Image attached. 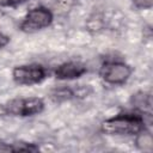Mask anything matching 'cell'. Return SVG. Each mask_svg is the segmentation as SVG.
Wrapping results in <instances>:
<instances>
[{
	"instance_id": "obj_1",
	"label": "cell",
	"mask_w": 153,
	"mask_h": 153,
	"mask_svg": "<svg viewBox=\"0 0 153 153\" xmlns=\"http://www.w3.org/2000/svg\"><path fill=\"white\" fill-rule=\"evenodd\" d=\"M145 114L140 111L131 112H120L115 116H111L104 120L100 124V130L106 135L116 136H136L140 133L147 130V122Z\"/></svg>"
},
{
	"instance_id": "obj_2",
	"label": "cell",
	"mask_w": 153,
	"mask_h": 153,
	"mask_svg": "<svg viewBox=\"0 0 153 153\" xmlns=\"http://www.w3.org/2000/svg\"><path fill=\"white\" fill-rule=\"evenodd\" d=\"M45 108L44 99L41 97H24L8 100L6 104L0 105V115L30 117L41 114Z\"/></svg>"
},
{
	"instance_id": "obj_3",
	"label": "cell",
	"mask_w": 153,
	"mask_h": 153,
	"mask_svg": "<svg viewBox=\"0 0 153 153\" xmlns=\"http://www.w3.org/2000/svg\"><path fill=\"white\" fill-rule=\"evenodd\" d=\"M54 22L53 12L45 6L30 8L19 24V30L25 33H35L49 27Z\"/></svg>"
},
{
	"instance_id": "obj_4",
	"label": "cell",
	"mask_w": 153,
	"mask_h": 153,
	"mask_svg": "<svg viewBox=\"0 0 153 153\" xmlns=\"http://www.w3.org/2000/svg\"><path fill=\"white\" fill-rule=\"evenodd\" d=\"M133 71V67L123 61H105L99 68V76L109 85H123L129 80Z\"/></svg>"
},
{
	"instance_id": "obj_5",
	"label": "cell",
	"mask_w": 153,
	"mask_h": 153,
	"mask_svg": "<svg viewBox=\"0 0 153 153\" xmlns=\"http://www.w3.org/2000/svg\"><path fill=\"white\" fill-rule=\"evenodd\" d=\"M47 76V68L38 63L20 65L12 69V79L19 86H32L41 84Z\"/></svg>"
},
{
	"instance_id": "obj_6",
	"label": "cell",
	"mask_w": 153,
	"mask_h": 153,
	"mask_svg": "<svg viewBox=\"0 0 153 153\" xmlns=\"http://www.w3.org/2000/svg\"><path fill=\"white\" fill-rule=\"evenodd\" d=\"M87 73V68L79 61H66L54 69V76L57 80H74Z\"/></svg>"
},
{
	"instance_id": "obj_7",
	"label": "cell",
	"mask_w": 153,
	"mask_h": 153,
	"mask_svg": "<svg viewBox=\"0 0 153 153\" xmlns=\"http://www.w3.org/2000/svg\"><path fill=\"white\" fill-rule=\"evenodd\" d=\"M39 147L31 142H14L0 143V152H37Z\"/></svg>"
},
{
	"instance_id": "obj_8",
	"label": "cell",
	"mask_w": 153,
	"mask_h": 153,
	"mask_svg": "<svg viewBox=\"0 0 153 153\" xmlns=\"http://www.w3.org/2000/svg\"><path fill=\"white\" fill-rule=\"evenodd\" d=\"M131 103H133V106H135L137 109V111L140 112H147V114H151V96L148 93H145V92H139L136 94H133L131 97Z\"/></svg>"
},
{
	"instance_id": "obj_9",
	"label": "cell",
	"mask_w": 153,
	"mask_h": 153,
	"mask_svg": "<svg viewBox=\"0 0 153 153\" xmlns=\"http://www.w3.org/2000/svg\"><path fill=\"white\" fill-rule=\"evenodd\" d=\"M131 4L137 10H151L153 6V0H131Z\"/></svg>"
},
{
	"instance_id": "obj_10",
	"label": "cell",
	"mask_w": 153,
	"mask_h": 153,
	"mask_svg": "<svg viewBox=\"0 0 153 153\" xmlns=\"http://www.w3.org/2000/svg\"><path fill=\"white\" fill-rule=\"evenodd\" d=\"M27 0H0L1 7H17L19 5L25 4Z\"/></svg>"
},
{
	"instance_id": "obj_11",
	"label": "cell",
	"mask_w": 153,
	"mask_h": 153,
	"mask_svg": "<svg viewBox=\"0 0 153 153\" xmlns=\"http://www.w3.org/2000/svg\"><path fill=\"white\" fill-rule=\"evenodd\" d=\"M8 43H10V37L7 35H5L2 31H0V49L6 47Z\"/></svg>"
}]
</instances>
